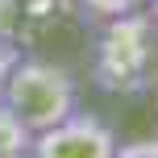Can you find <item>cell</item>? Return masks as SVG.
Here are the masks:
<instances>
[{
  "instance_id": "1",
  "label": "cell",
  "mask_w": 158,
  "mask_h": 158,
  "mask_svg": "<svg viewBox=\"0 0 158 158\" xmlns=\"http://www.w3.org/2000/svg\"><path fill=\"white\" fill-rule=\"evenodd\" d=\"M87 75L108 96H142L158 83V25L146 8L92 25Z\"/></svg>"
},
{
  "instance_id": "2",
  "label": "cell",
  "mask_w": 158,
  "mask_h": 158,
  "mask_svg": "<svg viewBox=\"0 0 158 158\" xmlns=\"http://www.w3.org/2000/svg\"><path fill=\"white\" fill-rule=\"evenodd\" d=\"M0 100L21 117V125L29 133H42V129L58 125L63 117H71L79 108V87H75V75L63 63L21 54L4 79Z\"/></svg>"
},
{
  "instance_id": "3",
  "label": "cell",
  "mask_w": 158,
  "mask_h": 158,
  "mask_svg": "<svg viewBox=\"0 0 158 158\" xmlns=\"http://www.w3.org/2000/svg\"><path fill=\"white\" fill-rule=\"evenodd\" d=\"M117 154V133L104 125L96 112H71L58 125L33 133L29 158H112Z\"/></svg>"
},
{
  "instance_id": "4",
  "label": "cell",
  "mask_w": 158,
  "mask_h": 158,
  "mask_svg": "<svg viewBox=\"0 0 158 158\" xmlns=\"http://www.w3.org/2000/svg\"><path fill=\"white\" fill-rule=\"evenodd\" d=\"M75 13V0H0V42L33 50L58 33Z\"/></svg>"
},
{
  "instance_id": "5",
  "label": "cell",
  "mask_w": 158,
  "mask_h": 158,
  "mask_svg": "<svg viewBox=\"0 0 158 158\" xmlns=\"http://www.w3.org/2000/svg\"><path fill=\"white\" fill-rule=\"evenodd\" d=\"M29 142H33V133L21 125V117L0 100V158H4V154H25Z\"/></svg>"
},
{
  "instance_id": "6",
  "label": "cell",
  "mask_w": 158,
  "mask_h": 158,
  "mask_svg": "<svg viewBox=\"0 0 158 158\" xmlns=\"http://www.w3.org/2000/svg\"><path fill=\"white\" fill-rule=\"evenodd\" d=\"M133 8H142V0H75V13L83 17L87 25L121 17V13H133Z\"/></svg>"
},
{
  "instance_id": "7",
  "label": "cell",
  "mask_w": 158,
  "mask_h": 158,
  "mask_svg": "<svg viewBox=\"0 0 158 158\" xmlns=\"http://www.w3.org/2000/svg\"><path fill=\"white\" fill-rule=\"evenodd\" d=\"M112 158H158V137H137V142L117 146Z\"/></svg>"
},
{
  "instance_id": "8",
  "label": "cell",
  "mask_w": 158,
  "mask_h": 158,
  "mask_svg": "<svg viewBox=\"0 0 158 158\" xmlns=\"http://www.w3.org/2000/svg\"><path fill=\"white\" fill-rule=\"evenodd\" d=\"M4 158H29V150H25V154H4Z\"/></svg>"
}]
</instances>
